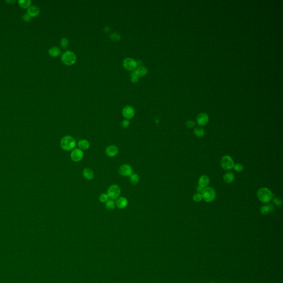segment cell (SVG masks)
I'll return each instance as SVG.
<instances>
[{
    "label": "cell",
    "instance_id": "6da1fadb",
    "mask_svg": "<svg viewBox=\"0 0 283 283\" xmlns=\"http://www.w3.org/2000/svg\"><path fill=\"white\" fill-rule=\"evenodd\" d=\"M76 145L75 139L70 136L63 137L60 140V147L63 150L70 151L75 149Z\"/></svg>",
    "mask_w": 283,
    "mask_h": 283
},
{
    "label": "cell",
    "instance_id": "7a4b0ae2",
    "mask_svg": "<svg viewBox=\"0 0 283 283\" xmlns=\"http://www.w3.org/2000/svg\"><path fill=\"white\" fill-rule=\"evenodd\" d=\"M257 197L260 201L263 203H269L273 197L272 191L266 188H262L257 191Z\"/></svg>",
    "mask_w": 283,
    "mask_h": 283
},
{
    "label": "cell",
    "instance_id": "3957f363",
    "mask_svg": "<svg viewBox=\"0 0 283 283\" xmlns=\"http://www.w3.org/2000/svg\"><path fill=\"white\" fill-rule=\"evenodd\" d=\"M201 194L202 196V199L206 202H211L216 198V191L215 189L211 187H206L203 189Z\"/></svg>",
    "mask_w": 283,
    "mask_h": 283
},
{
    "label": "cell",
    "instance_id": "277c9868",
    "mask_svg": "<svg viewBox=\"0 0 283 283\" xmlns=\"http://www.w3.org/2000/svg\"><path fill=\"white\" fill-rule=\"evenodd\" d=\"M61 60L67 65H72L76 60V56L72 51H67L61 56Z\"/></svg>",
    "mask_w": 283,
    "mask_h": 283
},
{
    "label": "cell",
    "instance_id": "5b68a950",
    "mask_svg": "<svg viewBox=\"0 0 283 283\" xmlns=\"http://www.w3.org/2000/svg\"><path fill=\"white\" fill-rule=\"evenodd\" d=\"M107 193L108 197L112 200L117 199L120 197L121 194V189L117 185L113 184L108 188Z\"/></svg>",
    "mask_w": 283,
    "mask_h": 283
},
{
    "label": "cell",
    "instance_id": "8992f818",
    "mask_svg": "<svg viewBox=\"0 0 283 283\" xmlns=\"http://www.w3.org/2000/svg\"><path fill=\"white\" fill-rule=\"evenodd\" d=\"M221 165L223 169L228 170L233 168L234 163L232 158L229 156H225L222 157L221 161Z\"/></svg>",
    "mask_w": 283,
    "mask_h": 283
},
{
    "label": "cell",
    "instance_id": "52a82bcc",
    "mask_svg": "<svg viewBox=\"0 0 283 283\" xmlns=\"http://www.w3.org/2000/svg\"><path fill=\"white\" fill-rule=\"evenodd\" d=\"M123 66L128 71H134L137 67V62L132 58H128L123 61Z\"/></svg>",
    "mask_w": 283,
    "mask_h": 283
},
{
    "label": "cell",
    "instance_id": "ba28073f",
    "mask_svg": "<svg viewBox=\"0 0 283 283\" xmlns=\"http://www.w3.org/2000/svg\"><path fill=\"white\" fill-rule=\"evenodd\" d=\"M133 172L132 168L129 164L122 165L118 169L119 174L123 177H129Z\"/></svg>",
    "mask_w": 283,
    "mask_h": 283
},
{
    "label": "cell",
    "instance_id": "9c48e42d",
    "mask_svg": "<svg viewBox=\"0 0 283 283\" xmlns=\"http://www.w3.org/2000/svg\"><path fill=\"white\" fill-rule=\"evenodd\" d=\"M70 157L72 161L74 162L81 161L83 157V151L79 148H75L72 151Z\"/></svg>",
    "mask_w": 283,
    "mask_h": 283
},
{
    "label": "cell",
    "instance_id": "30bf717a",
    "mask_svg": "<svg viewBox=\"0 0 283 283\" xmlns=\"http://www.w3.org/2000/svg\"><path fill=\"white\" fill-rule=\"evenodd\" d=\"M135 115V110L132 106H126L122 110V115L125 118L129 120L132 118Z\"/></svg>",
    "mask_w": 283,
    "mask_h": 283
},
{
    "label": "cell",
    "instance_id": "8fae6325",
    "mask_svg": "<svg viewBox=\"0 0 283 283\" xmlns=\"http://www.w3.org/2000/svg\"><path fill=\"white\" fill-rule=\"evenodd\" d=\"M118 152L119 150L118 147L114 145H110L106 148V154L109 157H114L116 156L118 153Z\"/></svg>",
    "mask_w": 283,
    "mask_h": 283
},
{
    "label": "cell",
    "instance_id": "7c38bea8",
    "mask_svg": "<svg viewBox=\"0 0 283 283\" xmlns=\"http://www.w3.org/2000/svg\"><path fill=\"white\" fill-rule=\"evenodd\" d=\"M209 116L205 113H200L197 117V123L200 126H205L209 122Z\"/></svg>",
    "mask_w": 283,
    "mask_h": 283
},
{
    "label": "cell",
    "instance_id": "4fadbf2b",
    "mask_svg": "<svg viewBox=\"0 0 283 283\" xmlns=\"http://www.w3.org/2000/svg\"><path fill=\"white\" fill-rule=\"evenodd\" d=\"M116 206L120 209H123L128 205V200L124 197H119L115 202Z\"/></svg>",
    "mask_w": 283,
    "mask_h": 283
},
{
    "label": "cell",
    "instance_id": "5bb4252c",
    "mask_svg": "<svg viewBox=\"0 0 283 283\" xmlns=\"http://www.w3.org/2000/svg\"><path fill=\"white\" fill-rule=\"evenodd\" d=\"M27 13L31 17H37L40 13V8L38 6H31L28 8Z\"/></svg>",
    "mask_w": 283,
    "mask_h": 283
},
{
    "label": "cell",
    "instance_id": "9a60e30c",
    "mask_svg": "<svg viewBox=\"0 0 283 283\" xmlns=\"http://www.w3.org/2000/svg\"><path fill=\"white\" fill-rule=\"evenodd\" d=\"M83 177L88 180H91L94 178V172L90 168H86L83 172Z\"/></svg>",
    "mask_w": 283,
    "mask_h": 283
},
{
    "label": "cell",
    "instance_id": "2e32d148",
    "mask_svg": "<svg viewBox=\"0 0 283 283\" xmlns=\"http://www.w3.org/2000/svg\"><path fill=\"white\" fill-rule=\"evenodd\" d=\"M199 185L203 188H206L210 183V179L206 175H202L199 179Z\"/></svg>",
    "mask_w": 283,
    "mask_h": 283
},
{
    "label": "cell",
    "instance_id": "e0dca14e",
    "mask_svg": "<svg viewBox=\"0 0 283 283\" xmlns=\"http://www.w3.org/2000/svg\"><path fill=\"white\" fill-rule=\"evenodd\" d=\"M79 148L81 150H88L90 147V144L89 141L86 139H81L78 142Z\"/></svg>",
    "mask_w": 283,
    "mask_h": 283
},
{
    "label": "cell",
    "instance_id": "ac0fdd59",
    "mask_svg": "<svg viewBox=\"0 0 283 283\" xmlns=\"http://www.w3.org/2000/svg\"><path fill=\"white\" fill-rule=\"evenodd\" d=\"M274 210V206L270 204H268L266 205H263V206H261V209H260V211H261V214L266 215L269 212H270L273 211Z\"/></svg>",
    "mask_w": 283,
    "mask_h": 283
},
{
    "label": "cell",
    "instance_id": "d6986e66",
    "mask_svg": "<svg viewBox=\"0 0 283 283\" xmlns=\"http://www.w3.org/2000/svg\"><path fill=\"white\" fill-rule=\"evenodd\" d=\"M48 53H49V54L51 57L55 58V57L58 56L60 54L61 50L58 47H52V48H50V49L49 50Z\"/></svg>",
    "mask_w": 283,
    "mask_h": 283
},
{
    "label": "cell",
    "instance_id": "ffe728a7",
    "mask_svg": "<svg viewBox=\"0 0 283 283\" xmlns=\"http://www.w3.org/2000/svg\"><path fill=\"white\" fill-rule=\"evenodd\" d=\"M234 179V176L232 172H227L223 176V180L226 183H231L233 182Z\"/></svg>",
    "mask_w": 283,
    "mask_h": 283
},
{
    "label": "cell",
    "instance_id": "44dd1931",
    "mask_svg": "<svg viewBox=\"0 0 283 283\" xmlns=\"http://www.w3.org/2000/svg\"><path fill=\"white\" fill-rule=\"evenodd\" d=\"M134 72L139 78V77H142L145 76L148 72V70L145 67H138L136 70H134Z\"/></svg>",
    "mask_w": 283,
    "mask_h": 283
},
{
    "label": "cell",
    "instance_id": "7402d4cb",
    "mask_svg": "<svg viewBox=\"0 0 283 283\" xmlns=\"http://www.w3.org/2000/svg\"><path fill=\"white\" fill-rule=\"evenodd\" d=\"M105 206L106 209L109 211H112L115 209L116 204L113 200H108L105 202Z\"/></svg>",
    "mask_w": 283,
    "mask_h": 283
},
{
    "label": "cell",
    "instance_id": "603a6c76",
    "mask_svg": "<svg viewBox=\"0 0 283 283\" xmlns=\"http://www.w3.org/2000/svg\"><path fill=\"white\" fill-rule=\"evenodd\" d=\"M129 181L133 185H136L139 181V177L136 173H133L129 177Z\"/></svg>",
    "mask_w": 283,
    "mask_h": 283
},
{
    "label": "cell",
    "instance_id": "cb8c5ba5",
    "mask_svg": "<svg viewBox=\"0 0 283 283\" xmlns=\"http://www.w3.org/2000/svg\"><path fill=\"white\" fill-rule=\"evenodd\" d=\"M32 2L30 0H19L18 1L19 5L23 8H28L31 5Z\"/></svg>",
    "mask_w": 283,
    "mask_h": 283
},
{
    "label": "cell",
    "instance_id": "d4e9b609",
    "mask_svg": "<svg viewBox=\"0 0 283 283\" xmlns=\"http://www.w3.org/2000/svg\"><path fill=\"white\" fill-rule=\"evenodd\" d=\"M194 133L197 137H202L205 135V131L201 128L197 127L195 129Z\"/></svg>",
    "mask_w": 283,
    "mask_h": 283
},
{
    "label": "cell",
    "instance_id": "484cf974",
    "mask_svg": "<svg viewBox=\"0 0 283 283\" xmlns=\"http://www.w3.org/2000/svg\"><path fill=\"white\" fill-rule=\"evenodd\" d=\"M131 76V80L133 83H137L138 81L139 76L134 71H133V72H132Z\"/></svg>",
    "mask_w": 283,
    "mask_h": 283
},
{
    "label": "cell",
    "instance_id": "4316f807",
    "mask_svg": "<svg viewBox=\"0 0 283 283\" xmlns=\"http://www.w3.org/2000/svg\"><path fill=\"white\" fill-rule=\"evenodd\" d=\"M60 45H61V47L64 49H65L67 48V47H68L69 45V40L68 39L65 38H63L61 39L60 40Z\"/></svg>",
    "mask_w": 283,
    "mask_h": 283
},
{
    "label": "cell",
    "instance_id": "83f0119b",
    "mask_svg": "<svg viewBox=\"0 0 283 283\" xmlns=\"http://www.w3.org/2000/svg\"><path fill=\"white\" fill-rule=\"evenodd\" d=\"M108 198H109V197H108V195L107 194H105V193L101 194L99 196V200L102 203L106 202L107 200H109Z\"/></svg>",
    "mask_w": 283,
    "mask_h": 283
},
{
    "label": "cell",
    "instance_id": "f1b7e54d",
    "mask_svg": "<svg viewBox=\"0 0 283 283\" xmlns=\"http://www.w3.org/2000/svg\"><path fill=\"white\" fill-rule=\"evenodd\" d=\"M193 200L195 202H200L202 200V196L201 193H196L193 196Z\"/></svg>",
    "mask_w": 283,
    "mask_h": 283
},
{
    "label": "cell",
    "instance_id": "f546056e",
    "mask_svg": "<svg viewBox=\"0 0 283 283\" xmlns=\"http://www.w3.org/2000/svg\"><path fill=\"white\" fill-rule=\"evenodd\" d=\"M233 168L234 169V170L236 172H241L243 170V166L241 164L237 163V164H236L234 165Z\"/></svg>",
    "mask_w": 283,
    "mask_h": 283
},
{
    "label": "cell",
    "instance_id": "4dcf8cb0",
    "mask_svg": "<svg viewBox=\"0 0 283 283\" xmlns=\"http://www.w3.org/2000/svg\"><path fill=\"white\" fill-rule=\"evenodd\" d=\"M110 38L112 40L117 42V41H118L120 39L121 37H120L119 34L117 33H113L111 34V36H110Z\"/></svg>",
    "mask_w": 283,
    "mask_h": 283
},
{
    "label": "cell",
    "instance_id": "1f68e13d",
    "mask_svg": "<svg viewBox=\"0 0 283 283\" xmlns=\"http://www.w3.org/2000/svg\"><path fill=\"white\" fill-rule=\"evenodd\" d=\"M273 202L274 204V205L277 206H280L282 205V203H283V201H282V200L279 198V197H275L274 199H273Z\"/></svg>",
    "mask_w": 283,
    "mask_h": 283
},
{
    "label": "cell",
    "instance_id": "d6a6232c",
    "mask_svg": "<svg viewBox=\"0 0 283 283\" xmlns=\"http://www.w3.org/2000/svg\"><path fill=\"white\" fill-rule=\"evenodd\" d=\"M31 18L32 17H31L28 13H26L25 15H24L22 16L23 20L26 22H29L31 20Z\"/></svg>",
    "mask_w": 283,
    "mask_h": 283
},
{
    "label": "cell",
    "instance_id": "836d02e7",
    "mask_svg": "<svg viewBox=\"0 0 283 283\" xmlns=\"http://www.w3.org/2000/svg\"><path fill=\"white\" fill-rule=\"evenodd\" d=\"M130 124V122L128 120H125L124 121H122V123H121V126L123 128H127Z\"/></svg>",
    "mask_w": 283,
    "mask_h": 283
},
{
    "label": "cell",
    "instance_id": "e575fe53",
    "mask_svg": "<svg viewBox=\"0 0 283 283\" xmlns=\"http://www.w3.org/2000/svg\"><path fill=\"white\" fill-rule=\"evenodd\" d=\"M186 126L188 128H193L194 127L195 125V122L192 121V120H189L186 122Z\"/></svg>",
    "mask_w": 283,
    "mask_h": 283
},
{
    "label": "cell",
    "instance_id": "d590c367",
    "mask_svg": "<svg viewBox=\"0 0 283 283\" xmlns=\"http://www.w3.org/2000/svg\"><path fill=\"white\" fill-rule=\"evenodd\" d=\"M203 189H204V188H203L202 187L200 186H199H199H197V188H196V190H197V191L199 193H201L202 192V191L203 190Z\"/></svg>",
    "mask_w": 283,
    "mask_h": 283
},
{
    "label": "cell",
    "instance_id": "8d00e7d4",
    "mask_svg": "<svg viewBox=\"0 0 283 283\" xmlns=\"http://www.w3.org/2000/svg\"><path fill=\"white\" fill-rule=\"evenodd\" d=\"M6 2L7 3H8L9 4H12L13 3H15V1H11V0H9V1H6Z\"/></svg>",
    "mask_w": 283,
    "mask_h": 283
},
{
    "label": "cell",
    "instance_id": "74e56055",
    "mask_svg": "<svg viewBox=\"0 0 283 283\" xmlns=\"http://www.w3.org/2000/svg\"><path fill=\"white\" fill-rule=\"evenodd\" d=\"M214 283V282H211V283Z\"/></svg>",
    "mask_w": 283,
    "mask_h": 283
}]
</instances>
